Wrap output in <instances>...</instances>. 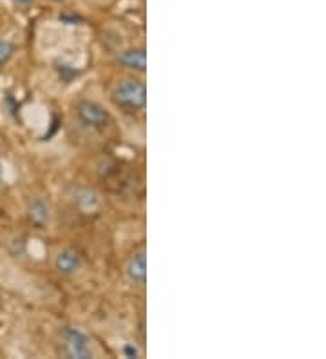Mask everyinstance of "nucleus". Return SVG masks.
Masks as SVG:
<instances>
[{
  "label": "nucleus",
  "mask_w": 326,
  "mask_h": 359,
  "mask_svg": "<svg viewBox=\"0 0 326 359\" xmlns=\"http://www.w3.org/2000/svg\"><path fill=\"white\" fill-rule=\"evenodd\" d=\"M76 202L79 203L86 202V205H83L86 209H95V207L98 205V198H96V194H93L91 191H80Z\"/></svg>",
  "instance_id": "1a4fd4ad"
},
{
  "label": "nucleus",
  "mask_w": 326,
  "mask_h": 359,
  "mask_svg": "<svg viewBox=\"0 0 326 359\" xmlns=\"http://www.w3.org/2000/svg\"><path fill=\"white\" fill-rule=\"evenodd\" d=\"M113 102L125 111H142L147 104V88L140 80H122L113 89Z\"/></svg>",
  "instance_id": "f257e3e1"
},
{
  "label": "nucleus",
  "mask_w": 326,
  "mask_h": 359,
  "mask_svg": "<svg viewBox=\"0 0 326 359\" xmlns=\"http://www.w3.org/2000/svg\"><path fill=\"white\" fill-rule=\"evenodd\" d=\"M15 51H17V48H15L13 42H9V40H0V67L6 66V64L13 58Z\"/></svg>",
  "instance_id": "6e6552de"
},
{
  "label": "nucleus",
  "mask_w": 326,
  "mask_h": 359,
  "mask_svg": "<svg viewBox=\"0 0 326 359\" xmlns=\"http://www.w3.org/2000/svg\"><path fill=\"white\" fill-rule=\"evenodd\" d=\"M15 2H17V4H20V6H27V4H31L33 0H15Z\"/></svg>",
  "instance_id": "9b49d317"
},
{
  "label": "nucleus",
  "mask_w": 326,
  "mask_h": 359,
  "mask_svg": "<svg viewBox=\"0 0 326 359\" xmlns=\"http://www.w3.org/2000/svg\"><path fill=\"white\" fill-rule=\"evenodd\" d=\"M51 2H65V0H51Z\"/></svg>",
  "instance_id": "f8f14e48"
},
{
  "label": "nucleus",
  "mask_w": 326,
  "mask_h": 359,
  "mask_svg": "<svg viewBox=\"0 0 326 359\" xmlns=\"http://www.w3.org/2000/svg\"><path fill=\"white\" fill-rule=\"evenodd\" d=\"M76 116H79L80 122L87 128L95 129H104L107 128L109 122H111V116L105 111V107H102L98 102L93 100H82L76 104Z\"/></svg>",
  "instance_id": "7ed1b4c3"
},
{
  "label": "nucleus",
  "mask_w": 326,
  "mask_h": 359,
  "mask_svg": "<svg viewBox=\"0 0 326 359\" xmlns=\"http://www.w3.org/2000/svg\"><path fill=\"white\" fill-rule=\"evenodd\" d=\"M62 339H64L65 355L71 359H91L93 358V345L91 339L87 337L86 332L74 327H65L62 330Z\"/></svg>",
  "instance_id": "f03ea898"
},
{
  "label": "nucleus",
  "mask_w": 326,
  "mask_h": 359,
  "mask_svg": "<svg viewBox=\"0 0 326 359\" xmlns=\"http://www.w3.org/2000/svg\"><path fill=\"white\" fill-rule=\"evenodd\" d=\"M125 274L130 283L145 285V281H147V256H145V250H138V252L130 256V259L127 262Z\"/></svg>",
  "instance_id": "39448f33"
},
{
  "label": "nucleus",
  "mask_w": 326,
  "mask_h": 359,
  "mask_svg": "<svg viewBox=\"0 0 326 359\" xmlns=\"http://www.w3.org/2000/svg\"><path fill=\"white\" fill-rule=\"evenodd\" d=\"M122 354L125 355V358H138V348H136L135 345H125L122 348Z\"/></svg>",
  "instance_id": "9d476101"
},
{
  "label": "nucleus",
  "mask_w": 326,
  "mask_h": 359,
  "mask_svg": "<svg viewBox=\"0 0 326 359\" xmlns=\"http://www.w3.org/2000/svg\"><path fill=\"white\" fill-rule=\"evenodd\" d=\"M27 216L33 224L43 227L49 222V205L42 198H35V200H31L29 207H27Z\"/></svg>",
  "instance_id": "0eeeda50"
},
{
  "label": "nucleus",
  "mask_w": 326,
  "mask_h": 359,
  "mask_svg": "<svg viewBox=\"0 0 326 359\" xmlns=\"http://www.w3.org/2000/svg\"><path fill=\"white\" fill-rule=\"evenodd\" d=\"M82 267V256L73 249H64L60 250L55 258V269L64 276H71Z\"/></svg>",
  "instance_id": "423d86ee"
},
{
  "label": "nucleus",
  "mask_w": 326,
  "mask_h": 359,
  "mask_svg": "<svg viewBox=\"0 0 326 359\" xmlns=\"http://www.w3.org/2000/svg\"><path fill=\"white\" fill-rule=\"evenodd\" d=\"M0 180H2V167H0Z\"/></svg>",
  "instance_id": "ddd939ff"
},
{
  "label": "nucleus",
  "mask_w": 326,
  "mask_h": 359,
  "mask_svg": "<svg viewBox=\"0 0 326 359\" xmlns=\"http://www.w3.org/2000/svg\"><path fill=\"white\" fill-rule=\"evenodd\" d=\"M116 62L130 71L145 73V69H147V53H145L144 48L123 49L116 55Z\"/></svg>",
  "instance_id": "20e7f679"
}]
</instances>
